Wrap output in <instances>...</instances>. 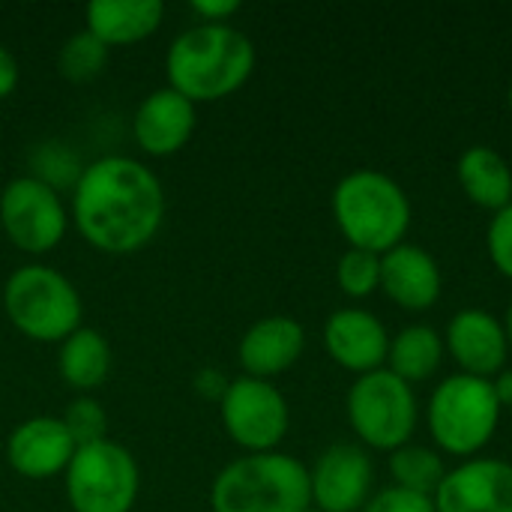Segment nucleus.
Instances as JSON below:
<instances>
[{
	"label": "nucleus",
	"mask_w": 512,
	"mask_h": 512,
	"mask_svg": "<svg viewBox=\"0 0 512 512\" xmlns=\"http://www.w3.org/2000/svg\"><path fill=\"white\" fill-rule=\"evenodd\" d=\"M165 189L138 159L102 156L90 162L72 192V222L99 252L129 255L144 249L162 228Z\"/></svg>",
	"instance_id": "1"
},
{
	"label": "nucleus",
	"mask_w": 512,
	"mask_h": 512,
	"mask_svg": "<svg viewBox=\"0 0 512 512\" xmlns=\"http://www.w3.org/2000/svg\"><path fill=\"white\" fill-rule=\"evenodd\" d=\"M255 69L252 39L231 24H195L183 30L165 57L168 87L192 105L237 93Z\"/></svg>",
	"instance_id": "2"
},
{
	"label": "nucleus",
	"mask_w": 512,
	"mask_h": 512,
	"mask_svg": "<svg viewBox=\"0 0 512 512\" xmlns=\"http://www.w3.org/2000/svg\"><path fill=\"white\" fill-rule=\"evenodd\" d=\"M333 219L354 249L384 255L405 240L411 228V201L390 174L357 168L333 189Z\"/></svg>",
	"instance_id": "3"
},
{
	"label": "nucleus",
	"mask_w": 512,
	"mask_h": 512,
	"mask_svg": "<svg viewBox=\"0 0 512 512\" xmlns=\"http://www.w3.org/2000/svg\"><path fill=\"white\" fill-rule=\"evenodd\" d=\"M213 512H306L309 468L288 453H249L219 471L210 486Z\"/></svg>",
	"instance_id": "4"
},
{
	"label": "nucleus",
	"mask_w": 512,
	"mask_h": 512,
	"mask_svg": "<svg viewBox=\"0 0 512 512\" xmlns=\"http://www.w3.org/2000/svg\"><path fill=\"white\" fill-rule=\"evenodd\" d=\"M3 309L12 327L33 342H63L81 327L78 288L42 264L18 267L3 285Z\"/></svg>",
	"instance_id": "5"
},
{
	"label": "nucleus",
	"mask_w": 512,
	"mask_h": 512,
	"mask_svg": "<svg viewBox=\"0 0 512 512\" xmlns=\"http://www.w3.org/2000/svg\"><path fill=\"white\" fill-rule=\"evenodd\" d=\"M501 411L504 408L498 405L489 378L456 372L435 387L426 408V423L444 453L468 459L495 438Z\"/></svg>",
	"instance_id": "6"
},
{
	"label": "nucleus",
	"mask_w": 512,
	"mask_h": 512,
	"mask_svg": "<svg viewBox=\"0 0 512 512\" xmlns=\"http://www.w3.org/2000/svg\"><path fill=\"white\" fill-rule=\"evenodd\" d=\"M348 423L357 432V438L372 447L393 453L405 444H411V435L417 429V393L408 381L393 375L387 366L369 375H360L345 399Z\"/></svg>",
	"instance_id": "7"
},
{
	"label": "nucleus",
	"mask_w": 512,
	"mask_h": 512,
	"mask_svg": "<svg viewBox=\"0 0 512 512\" xmlns=\"http://www.w3.org/2000/svg\"><path fill=\"white\" fill-rule=\"evenodd\" d=\"M63 483L75 512H129L138 501L141 471L126 447L105 438L75 450Z\"/></svg>",
	"instance_id": "8"
},
{
	"label": "nucleus",
	"mask_w": 512,
	"mask_h": 512,
	"mask_svg": "<svg viewBox=\"0 0 512 512\" xmlns=\"http://www.w3.org/2000/svg\"><path fill=\"white\" fill-rule=\"evenodd\" d=\"M0 228L15 249L45 255L63 240L69 216L48 180L21 174L0 192Z\"/></svg>",
	"instance_id": "9"
},
{
	"label": "nucleus",
	"mask_w": 512,
	"mask_h": 512,
	"mask_svg": "<svg viewBox=\"0 0 512 512\" xmlns=\"http://www.w3.org/2000/svg\"><path fill=\"white\" fill-rule=\"evenodd\" d=\"M219 414L228 438L246 453H273L291 426L285 396L261 378L240 375L225 384Z\"/></svg>",
	"instance_id": "10"
},
{
	"label": "nucleus",
	"mask_w": 512,
	"mask_h": 512,
	"mask_svg": "<svg viewBox=\"0 0 512 512\" xmlns=\"http://www.w3.org/2000/svg\"><path fill=\"white\" fill-rule=\"evenodd\" d=\"M375 465L357 444L327 447L309 471L312 507L321 512H360L372 498Z\"/></svg>",
	"instance_id": "11"
},
{
	"label": "nucleus",
	"mask_w": 512,
	"mask_h": 512,
	"mask_svg": "<svg viewBox=\"0 0 512 512\" xmlns=\"http://www.w3.org/2000/svg\"><path fill=\"white\" fill-rule=\"evenodd\" d=\"M435 512H512V465L468 459L447 471L435 492Z\"/></svg>",
	"instance_id": "12"
},
{
	"label": "nucleus",
	"mask_w": 512,
	"mask_h": 512,
	"mask_svg": "<svg viewBox=\"0 0 512 512\" xmlns=\"http://www.w3.org/2000/svg\"><path fill=\"white\" fill-rule=\"evenodd\" d=\"M444 348L459 363L465 375L495 378L510 357V342L504 324L486 309H462L450 318L444 333Z\"/></svg>",
	"instance_id": "13"
},
{
	"label": "nucleus",
	"mask_w": 512,
	"mask_h": 512,
	"mask_svg": "<svg viewBox=\"0 0 512 512\" xmlns=\"http://www.w3.org/2000/svg\"><path fill=\"white\" fill-rule=\"evenodd\" d=\"M75 441L60 417H30L9 432L6 459L12 471L24 480H48L66 474Z\"/></svg>",
	"instance_id": "14"
},
{
	"label": "nucleus",
	"mask_w": 512,
	"mask_h": 512,
	"mask_svg": "<svg viewBox=\"0 0 512 512\" xmlns=\"http://www.w3.org/2000/svg\"><path fill=\"white\" fill-rule=\"evenodd\" d=\"M324 348L336 366L360 378L387 366L390 333L366 309H336L324 324Z\"/></svg>",
	"instance_id": "15"
},
{
	"label": "nucleus",
	"mask_w": 512,
	"mask_h": 512,
	"mask_svg": "<svg viewBox=\"0 0 512 512\" xmlns=\"http://www.w3.org/2000/svg\"><path fill=\"white\" fill-rule=\"evenodd\" d=\"M195 123V105L174 87H159L135 108L132 135L147 156H171L189 144Z\"/></svg>",
	"instance_id": "16"
},
{
	"label": "nucleus",
	"mask_w": 512,
	"mask_h": 512,
	"mask_svg": "<svg viewBox=\"0 0 512 512\" xmlns=\"http://www.w3.org/2000/svg\"><path fill=\"white\" fill-rule=\"evenodd\" d=\"M444 288L441 267L432 252L414 243H399L381 255V291L408 312H426Z\"/></svg>",
	"instance_id": "17"
},
{
	"label": "nucleus",
	"mask_w": 512,
	"mask_h": 512,
	"mask_svg": "<svg viewBox=\"0 0 512 512\" xmlns=\"http://www.w3.org/2000/svg\"><path fill=\"white\" fill-rule=\"evenodd\" d=\"M306 348V330L288 315H267L255 321L237 345V360L243 375L270 381L288 372Z\"/></svg>",
	"instance_id": "18"
},
{
	"label": "nucleus",
	"mask_w": 512,
	"mask_h": 512,
	"mask_svg": "<svg viewBox=\"0 0 512 512\" xmlns=\"http://www.w3.org/2000/svg\"><path fill=\"white\" fill-rule=\"evenodd\" d=\"M165 18L162 0H90L84 6V30L102 45H135L159 30Z\"/></svg>",
	"instance_id": "19"
},
{
	"label": "nucleus",
	"mask_w": 512,
	"mask_h": 512,
	"mask_svg": "<svg viewBox=\"0 0 512 512\" xmlns=\"http://www.w3.org/2000/svg\"><path fill=\"white\" fill-rule=\"evenodd\" d=\"M456 177L462 192L477 204L486 207L492 213L504 210L507 204H512V168L510 162L486 147V144H474L468 147L459 162H456Z\"/></svg>",
	"instance_id": "20"
},
{
	"label": "nucleus",
	"mask_w": 512,
	"mask_h": 512,
	"mask_svg": "<svg viewBox=\"0 0 512 512\" xmlns=\"http://www.w3.org/2000/svg\"><path fill=\"white\" fill-rule=\"evenodd\" d=\"M57 366H60L63 384L87 396L99 390L111 372V345L99 330L78 327L69 339L60 342Z\"/></svg>",
	"instance_id": "21"
},
{
	"label": "nucleus",
	"mask_w": 512,
	"mask_h": 512,
	"mask_svg": "<svg viewBox=\"0 0 512 512\" xmlns=\"http://www.w3.org/2000/svg\"><path fill=\"white\" fill-rule=\"evenodd\" d=\"M444 336L429 324H411L390 339L387 369L411 387L432 378L444 360Z\"/></svg>",
	"instance_id": "22"
},
{
	"label": "nucleus",
	"mask_w": 512,
	"mask_h": 512,
	"mask_svg": "<svg viewBox=\"0 0 512 512\" xmlns=\"http://www.w3.org/2000/svg\"><path fill=\"white\" fill-rule=\"evenodd\" d=\"M390 474L396 480L393 486L435 498L438 486L447 477V468H444V459L438 450L420 447V444H405L390 453Z\"/></svg>",
	"instance_id": "23"
},
{
	"label": "nucleus",
	"mask_w": 512,
	"mask_h": 512,
	"mask_svg": "<svg viewBox=\"0 0 512 512\" xmlns=\"http://www.w3.org/2000/svg\"><path fill=\"white\" fill-rule=\"evenodd\" d=\"M108 45H102L90 30L72 33L57 51V72L72 84H87L99 78L108 66Z\"/></svg>",
	"instance_id": "24"
},
{
	"label": "nucleus",
	"mask_w": 512,
	"mask_h": 512,
	"mask_svg": "<svg viewBox=\"0 0 512 512\" xmlns=\"http://www.w3.org/2000/svg\"><path fill=\"white\" fill-rule=\"evenodd\" d=\"M336 282L354 300L375 294L381 288V255L351 246L336 264Z\"/></svg>",
	"instance_id": "25"
},
{
	"label": "nucleus",
	"mask_w": 512,
	"mask_h": 512,
	"mask_svg": "<svg viewBox=\"0 0 512 512\" xmlns=\"http://www.w3.org/2000/svg\"><path fill=\"white\" fill-rule=\"evenodd\" d=\"M63 426L69 429L75 447H87V444H96V441H105V432H108V417H105V408L90 399V396H78L66 405L63 411Z\"/></svg>",
	"instance_id": "26"
},
{
	"label": "nucleus",
	"mask_w": 512,
	"mask_h": 512,
	"mask_svg": "<svg viewBox=\"0 0 512 512\" xmlns=\"http://www.w3.org/2000/svg\"><path fill=\"white\" fill-rule=\"evenodd\" d=\"M360 512H435V498L402 489V486H390L372 495Z\"/></svg>",
	"instance_id": "27"
},
{
	"label": "nucleus",
	"mask_w": 512,
	"mask_h": 512,
	"mask_svg": "<svg viewBox=\"0 0 512 512\" xmlns=\"http://www.w3.org/2000/svg\"><path fill=\"white\" fill-rule=\"evenodd\" d=\"M486 246L492 255V264L512 279V204L504 210H498L489 222V234H486Z\"/></svg>",
	"instance_id": "28"
},
{
	"label": "nucleus",
	"mask_w": 512,
	"mask_h": 512,
	"mask_svg": "<svg viewBox=\"0 0 512 512\" xmlns=\"http://www.w3.org/2000/svg\"><path fill=\"white\" fill-rule=\"evenodd\" d=\"M189 9L201 18V24H228V18L240 12V0H192Z\"/></svg>",
	"instance_id": "29"
},
{
	"label": "nucleus",
	"mask_w": 512,
	"mask_h": 512,
	"mask_svg": "<svg viewBox=\"0 0 512 512\" xmlns=\"http://www.w3.org/2000/svg\"><path fill=\"white\" fill-rule=\"evenodd\" d=\"M18 78H21V69H18L15 54L6 45H0V99H6V96L15 93Z\"/></svg>",
	"instance_id": "30"
},
{
	"label": "nucleus",
	"mask_w": 512,
	"mask_h": 512,
	"mask_svg": "<svg viewBox=\"0 0 512 512\" xmlns=\"http://www.w3.org/2000/svg\"><path fill=\"white\" fill-rule=\"evenodd\" d=\"M492 390H495L501 408H512V369L504 366V369L492 378Z\"/></svg>",
	"instance_id": "31"
},
{
	"label": "nucleus",
	"mask_w": 512,
	"mask_h": 512,
	"mask_svg": "<svg viewBox=\"0 0 512 512\" xmlns=\"http://www.w3.org/2000/svg\"><path fill=\"white\" fill-rule=\"evenodd\" d=\"M504 333H507V342H510V351H512V303H510V309H507V318H504Z\"/></svg>",
	"instance_id": "32"
},
{
	"label": "nucleus",
	"mask_w": 512,
	"mask_h": 512,
	"mask_svg": "<svg viewBox=\"0 0 512 512\" xmlns=\"http://www.w3.org/2000/svg\"><path fill=\"white\" fill-rule=\"evenodd\" d=\"M507 99H510V108H512V84H510V93H507Z\"/></svg>",
	"instance_id": "33"
},
{
	"label": "nucleus",
	"mask_w": 512,
	"mask_h": 512,
	"mask_svg": "<svg viewBox=\"0 0 512 512\" xmlns=\"http://www.w3.org/2000/svg\"><path fill=\"white\" fill-rule=\"evenodd\" d=\"M306 512H321V510H315V507H309V510H306Z\"/></svg>",
	"instance_id": "34"
}]
</instances>
